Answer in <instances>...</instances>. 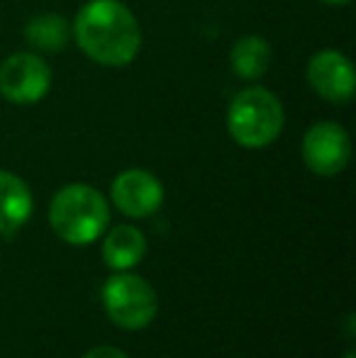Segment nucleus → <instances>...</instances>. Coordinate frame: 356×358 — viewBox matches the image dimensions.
Instances as JSON below:
<instances>
[{"instance_id": "nucleus-5", "label": "nucleus", "mask_w": 356, "mask_h": 358, "mask_svg": "<svg viewBox=\"0 0 356 358\" xmlns=\"http://www.w3.org/2000/svg\"><path fill=\"white\" fill-rule=\"evenodd\" d=\"M52 88V69L39 54L17 52L0 64V95L13 105H34Z\"/></svg>"}, {"instance_id": "nucleus-7", "label": "nucleus", "mask_w": 356, "mask_h": 358, "mask_svg": "<svg viewBox=\"0 0 356 358\" xmlns=\"http://www.w3.org/2000/svg\"><path fill=\"white\" fill-rule=\"evenodd\" d=\"M113 205L132 220L154 215L164 203V185L154 173L144 169H127L115 176L110 185Z\"/></svg>"}, {"instance_id": "nucleus-15", "label": "nucleus", "mask_w": 356, "mask_h": 358, "mask_svg": "<svg viewBox=\"0 0 356 358\" xmlns=\"http://www.w3.org/2000/svg\"><path fill=\"white\" fill-rule=\"evenodd\" d=\"M344 358H356V354H354V351H352V349H349V351H347V354H344Z\"/></svg>"}, {"instance_id": "nucleus-8", "label": "nucleus", "mask_w": 356, "mask_h": 358, "mask_svg": "<svg viewBox=\"0 0 356 358\" xmlns=\"http://www.w3.org/2000/svg\"><path fill=\"white\" fill-rule=\"evenodd\" d=\"M308 83L327 103H349L356 88L354 66L337 49H322L308 64Z\"/></svg>"}, {"instance_id": "nucleus-2", "label": "nucleus", "mask_w": 356, "mask_h": 358, "mask_svg": "<svg viewBox=\"0 0 356 358\" xmlns=\"http://www.w3.org/2000/svg\"><path fill=\"white\" fill-rule=\"evenodd\" d=\"M108 200L88 183L64 185L49 205V224L54 234L71 246H86L95 241L108 229Z\"/></svg>"}, {"instance_id": "nucleus-4", "label": "nucleus", "mask_w": 356, "mask_h": 358, "mask_svg": "<svg viewBox=\"0 0 356 358\" xmlns=\"http://www.w3.org/2000/svg\"><path fill=\"white\" fill-rule=\"evenodd\" d=\"M103 307L120 329L139 331L154 322L159 297L147 278L129 271H118L103 285Z\"/></svg>"}, {"instance_id": "nucleus-9", "label": "nucleus", "mask_w": 356, "mask_h": 358, "mask_svg": "<svg viewBox=\"0 0 356 358\" xmlns=\"http://www.w3.org/2000/svg\"><path fill=\"white\" fill-rule=\"evenodd\" d=\"M34 198L29 185L10 171H0V234H13L32 217Z\"/></svg>"}, {"instance_id": "nucleus-3", "label": "nucleus", "mask_w": 356, "mask_h": 358, "mask_svg": "<svg viewBox=\"0 0 356 358\" xmlns=\"http://www.w3.org/2000/svg\"><path fill=\"white\" fill-rule=\"evenodd\" d=\"M285 113L269 88L252 85L234 95L227 110L229 137L244 149H264L283 132Z\"/></svg>"}, {"instance_id": "nucleus-12", "label": "nucleus", "mask_w": 356, "mask_h": 358, "mask_svg": "<svg viewBox=\"0 0 356 358\" xmlns=\"http://www.w3.org/2000/svg\"><path fill=\"white\" fill-rule=\"evenodd\" d=\"M69 24L62 15L57 13H42L34 15L27 24H24V39L29 42V47H34L37 52H62L69 44Z\"/></svg>"}, {"instance_id": "nucleus-13", "label": "nucleus", "mask_w": 356, "mask_h": 358, "mask_svg": "<svg viewBox=\"0 0 356 358\" xmlns=\"http://www.w3.org/2000/svg\"><path fill=\"white\" fill-rule=\"evenodd\" d=\"M83 358H129L122 349H115V346H95Z\"/></svg>"}, {"instance_id": "nucleus-1", "label": "nucleus", "mask_w": 356, "mask_h": 358, "mask_svg": "<svg viewBox=\"0 0 356 358\" xmlns=\"http://www.w3.org/2000/svg\"><path fill=\"white\" fill-rule=\"evenodd\" d=\"M78 49L100 66L120 69L137 59L142 29L122 0H88L73 20Z\"/></svg>"}, {"instance_id": "nucleus-11", "label": "nucleus", "mask_w": 356, "mask_h": 358, "mask_svg": "<svg viewBox=\"0 0 356 358\" xmlns=\"http://www.w3.org/2000/svg\"><path fill=\"white\" fill-rule=\"evenodd\" d=\"M271 44L259 34H247L237 39L229 52V66L234 76L244 80H259L271 66Z\"/></svg>"}, {"instance_id": "nucleus-6", "label": "nucleus", "mask_w": 356, "mask_h": 358, "mask_svg": "<svg viewBox=\"0 0 356 358\" xmlns=\"http://www.w3.org/2000/svg\"><path fill=\"white\" fill-rule=\"evenodd\" d=\"M303 159L313 173L337 176L352 161V139L349 132L337 122H315L303 137Z\"/></svg>"}, {"instance_id": "nucleus-10", "label": "nucleus", "mask_w": 356, "mask_h": 358, "mask_svg": "<svg viewBox=\"0 0 356 358\" xmlns=\"http://www.w3.org/2000/svg\"><path fill=\"white\" fill-rule=\"evenodd\" d=\"M147 254V236L134 224H120L105 234L103 261L113 271H129Z\"/></svg>"}, {"instance_id": "nucleus-14", "label": "nucleus", "mask_w": 356, "mask_h": 358, "mask_svg": "<svg viewBox=\"0 0 356 358\" xmlns=\"http://www.w3.org/2000/svg\"><path fill=\"white\" fill-rule=\"evenodd\" d=\"M320 3L332 5V8H339V5H349V3H352V0H320Z\"/></svg>"}]
</instances>
